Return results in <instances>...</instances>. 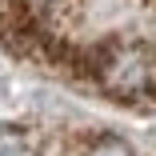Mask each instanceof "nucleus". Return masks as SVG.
Here are the masks:
<instances>
[{"label":"nucleus","instance_id":"f257e3e1","mask_svg":"<svg viewBox=\"0 0 156 156\" xmlns=\"http://www.w3.org/2000/svg\"><path fill=\"white\" fill-rule=\"evenodd\" d=\"M100 80L112 96H144L156 88V48L144 40H116L100 56Z\"/></svg>","mask_w":156,"mask_h":156},{"label":"nucleus","instance_id":"f03ea898","mask_svg":"<svg viewBox=\"0 0 156 156\" xmlns=\"http://www.w3.org/2000/svg\"><path fill=\"white\" fill-rule=\"evenodd\" d=\"M88 156H132V152H128V144H124V140H112V136H108V140H100L96 148H92Z\"/></svg>","mask_w":156,"mask_h":156},{"label":"nucleus","instance_id":"7ed1b4c3","mask_svg":"<svg viewBox=\"0 0 156 156\" xmlns=\"http://www.w3.org/2000/svg\"><path fill=\"white\" fill-rule=\"evenodd\" d=\"M0 156H32V148L20 144L16 136H0Z\"/></svg>","mask_w":156,"mask_h":156}]
</instances>
